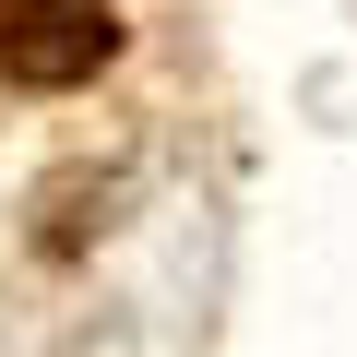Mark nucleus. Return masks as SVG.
<instances>
[{
    "instance_id": "1",
    "label": "nucleus",
    "mask_w": 357,
    "mask_h": 357,
    "mask_svg": "<svg viewBox=\"0 0 357 357\" xmlns=\"http://www.w3.org/2000/svg\"><path fill=\"white\" fill-rule=\"evenodd\" d=\"M119 48L107 0H0V72L13 84H84Z\"/></svg>"
}]
</instances>
